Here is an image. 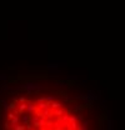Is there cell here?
<instances>
[{
    "label": "cell",
    "instance_id": "obj_1",
    "mask_svg": "<svg viewBox=\"0 0 125 130\" xmlns=\"http://www.w3.org/2000/svg\"><path fill=\"white\" fill-rule=\"evenodd\" d=\"M109 115L96 98L76 84L29 81L5 98L0 130H109Z\"/></svg>",
    "mask_w": 125,
    "mask_h": 130
}]
</instances>
